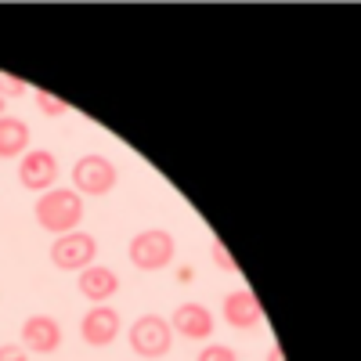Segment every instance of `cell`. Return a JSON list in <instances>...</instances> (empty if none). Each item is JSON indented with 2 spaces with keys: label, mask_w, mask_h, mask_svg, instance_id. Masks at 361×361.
Returning <instances> with one entry per match:
<instances>
[{
  "label": "cell",
  "mask_w": 361,
  "mask_h": 361,
  "mask_svg": "<svg viewBox=\"0 0 361 361\" xmlns=\"http://www.w3.org/2000/svg\"><path fill=\"white\" fill-rule=\"evenodd\" d=\"M33 217L54 238L69 235V231H80V224H83V195H76L73 188H51L37 199Z\"/></svg>",
  "instance_id": "6da1fadb"
},
{
  "label": "cell",
  "mask_w": 361,
  "mask_h": 361,
  "mask_svg": "<svg viewBox=\"0 0 361 361\" xmlns=\"http://www.w3.org/2000/svg\"><path fill=\"white\" fill-rule=\"evenodd\" d=\"M127 257L137 271H163L173 264L177 257V243H173V235L166 228H145L130 238V246H127Z\"/></svg>",
  "instance_id": "7a4b0ae2"
},
{
  "label": "cell",
  "mask_w": 361,
  "mask_h": 361,
  "mask_svg": "<svg viewBox=\"0 0 361 361\" xmlns=\"http://www.w3.org/2000/svg\"><path fill=\"white\" fill-rule=\"evenodd\" d=\"M127 340H130V350L145 361H159L170 354L173 347V329L163 314H141L134 318V325L127 329Z\"/></svg>",
  "instance_id": "3957f363"
},
{
  "label": "cell",
  "mask_w": 361,
  "mask_h": 361,
  "mask_svg": "<svg viewBox=\"0 0 361 361\" xmlns=\"http://www.w3.org/2000/svg\"><path fill=\"white\" fill-rule=\"evenodd\" d=\"M119 180V166L109 159V156H98V152H87L73 163V185H76V195H109Z\"/></svg>",
  "instance_id": "277c9868"
},
{
  "label": "cell",
  "mask_w": 361,
  "mask_h": 361,
  "mask_svg": "<svg viewBox=\"0 0 361 361\" xmlns=\"http://www.w3.org/2000/svg\"><path fill=\"white\" fill-rule=\"evenodd\" d=\"M98 257V238L90 231H69L51 243V264L58 271H83Z\"/></svg>",
  "instance_id": "5b68a950"
},
{
  "label": "cell",
  "mask_w": 361,
  "mask_h": 361,
  "mask_svg": "<svg viewBox=\"0 0 361 361\" xmlns=\"http://www.w3.org/2000/svg\"><path fill=\"white\" fill-rule=\"evenodd\" d=\"M170 322V329H173V336H180V340H209L214 336V329H217V318H214V311H209L206 304H199V300H185V304H177L173 307V314L166 318Z\"/></svg>",
  "instance_id": "8992f818"
},
{
  "label": "cell",
  "mask_w": 361,
  "mask_h": 361,
  "mask_svg": "<svg viewBox=\"0 0 361 361\" xmlns=\"http://www.w3.org/2000/svg\"><path fill=\"white\" fill-rule=\"evenodd\" d=\"M119 329H123V318H119V311L109 307V304H94L80 318V336H83L87 347H112Z\"/></svg>",
  "instance_id": "52a82bcc"
},
{
  "label": "cell",
  "mask_w": 361,
  "mask_h": 361,
  "mask_svg": "<svg viewBox=\"0 0 361 361\" xmlns=\"http://www.w3.org/2000/svg\"><path fill=\"white\" fill-rule=\"evenodd\" d=\"M18 180L29 192H51L58 180V159L47 148H29V152L18 159Z\"/></svg>",
  "instance_id": "ba28073f"
},
{
  "label": "cell",
  "mask_w": 361,
  "mask_h": 361,
  "mask_svg": "<svg viewBox=\"0 0 361 361\" xmlns=\"http://www.w3.org/2000/svg\"><path fill=\"white\" fill-rule=\"evenodd\" d=\"M22 347L29 354H54L62 347V325H58L51 314H29L22 322Z\"/></svg>",
  "instance_id": "9c48e42d"
},
{
  "label": "cell",
  "mask_w": 361,
  "mask_h": 361,
  "mask_svg": "<svg viewBox=\"0 0 361 361\" xmlns=\"http://www.w3.org/2000/svg\"><path fill=\"white\" fill-rule=\"evenodd\" d=\"M80 296L90 300V304H109V300L119 293V275L112 267H102V264H90L80 271V282H76Z\"/></svg>",
  "instance_id": "30bf717a"
},
{
  "label": "cell",
  "mask_w": 361,
  "mask_h": 361,
  "mask_svg": "<svg viewBox=\"0 0 361 361\" xmlns=\"http://www.w3.org/2000/svg\"><path fill=\"white\" fill-rule=\"evenodd\" d=\"M221 311H224V322H228L231 329H253V325L264 322V307H260V300H257L250 289L228 293L224 304H221Z\"/></svg>",
  "instance_id": "8fae6325"
},
{
  "label": "cell",
  "mask_w": 361,
  "mask_h": 361,
  "mask_svg": "<svg viewBox=\"0 0 361 361\" xmlns=\"http://www.w3.org/2000/svg\"><path fill=\"white\" fill-rule=\"evenodd\" d=\"M29 152V123L18 116H0V159H22Z\"/></svg>",
  "instance_id": "7c38bea8"
},
{
  "label": "cell",
  "mask_w": 361,
  "mask_h": 361,
  "mask_svg": "<svg viewBox=\"0 0 361 361\" xmlns=\"http://www.w3.org/2000/svg\"><path fill=\"white\" fill-rule=\"evenodd\" d=\"M33 102H37V109H40L44 116H54V119L69 112V102H66V98H58V94H51V90H40V87L33 90Z\"/></svg>",
  "instance_id": "4fadbf2b"
},
{
  "label": "cell",
  "mask_w": 361,
  "mask_h": 361,
  "mask_svg": "<svg viewBox=\"0 0 361 361\" xmlns=\"http://www.w3.org/2000/svg\"><path fill=\"white\" fill-rule=\"evenodd\" d=\"M25 90H29L25 80H18V76H11V73L0 69V98H4V102H8V98H22Z\"/></svg>",
  "instance_id": "5bb4252c"
},
{
  "label": "cell",
  "mask_w": 361,
  "mask_h": 361,
  "mask_svg": "<svg viewBox=\"0 0 361 361\" xmlns=\"http://www.w3.org/2000/svg\"><path fill=\"white\" fill-rule=\"evenodd\" d=\"M209 253H214V264H217L221 271H228V275H238V264H235V257L228 253V246L221 243V238H214V243H209Z\"/></svg>",
  "instance_id": "9a60e30c"
},
{
  "label": "cell",
  "mask_w": 361,
  "mask_h": 361,
  "mask_svg": "<svg viewBox=\"0 0 361 361\" xmlns=\"http://www.w3.org/2000/svg\"><path fill=\"white\" fill-rule=\"evenodd\" d=\"M195 361H238V354L235 347H224V343H206Z\"/></svg>",
  "instance_id": "2e32d148"
},
{
  "label": "cell",
  "mask_w": 361,
  "mask_h": 361,
  "mask_svg": "<svg viewBox=\"0 0 361 361\" xmlns=\"http://www.w3.org/2000/svg\"><path fill=\"white\" fill-rule=\"evenodd\" d=\"M0 361H29V350L22 343H0Z\"/></svg>",
  "instance_id": "e0dca14e"
},
{
  "label": "cell",
  "mask_w": 361,
  "mask_h": 361,
  "mask_svg": "<svg viewBox=\"0 0 361 361\" xmlns=\"http://www.w3.org/2000/svg\"><path fill=\"white\" fill-rule=\"evenodd\" d=\"M264 361H286V354H282V347H271Z\"/></svg>",
  "instance_id": "ac0fdd59"
},
{
  "label": "cell",
  "mask_w": 361,
  "mask_h": 361,
  "mask_svg": "<svg viewBox=\"0 0 361 361\" xmlns=\"http://www.w3.org/2000/svg\"><path fill=\"white\" fill-rule=\"evenodd\" d=\"M0 116H4V98H0Z\"/></svg>",
  "instance_id": "d6986e66"
}]
</instances>
